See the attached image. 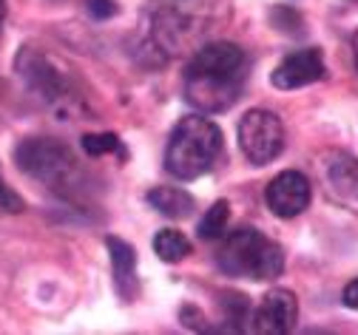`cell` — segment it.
<instances>
[{
  "label": "cell",
  "mask_w": 358,
  "mask_h": 335,
  "mask_svg": "<svg viewBox=\"0 0 358 335\" xmlns=\"http://www.w3.org/2000/svg\"><path fill=\"white\" fill-rule=\"evenodd\" d=\"M15 159L29 176L40 179L52 190H60V194H66L77 182V162L71 151L52 136H31L20 142L15 151Z\"/></svg>",
  "instance_id": "3"
},
{
  "label": "cell",
  "mask_w": 358,
  "mask_h": 335,
  "mask_svg": "<svg viewBox=\"0 0 358 335\" xmlns=\"http://www.w3.org/2000/svg\"><path fill=\"white\" fill-rule=\"evenodd\" d=\"M154 253L173 264V262H182L188 253H191V242H188V236L182 230H173V227H165L154 236Z\"/></svg>",
  "instance_id": "13"
},
{
  "label": "cell",
  "mask_w": 358,
  "mask_h": 335,
  "mask_svg": "<svg viewBox=\"0 0 358 335\" xmlns=\"http://www.w3.org/2000/svg\"><path fill=\"white\" fill-rule=\"evenodd\" d=\"M83 151L88 157H106V154H117L125 159V148L117 134H85L83 136Z\"/></svg>",
  "instance_id": "15"
},
{
  "label": "cell",
  "mask_w": 358,
  "mask_h": 335,
  "mask_svg": "<svg viewBox=\"0 0 358 335\" xmlns=\"http://www.w3.org/2000/svg\"><path fill=\"white\" fill-rule=\"evenodd\" d=\"M327 66H324V55L322 49H299L293 55H287L271 74L273 88L279 91H293L310 83H319L324 77Z\"/></svg>",
  "instance_id": "9"
},
{
  "label": "cell",
  "mask_w": 358,
  "mask_h": 335,
  "mask_svg": "<svg viewBox=\"0 0 358 335\" xmlns=\"http://www.w3.org/2000/svg\"><path fill=\"white\" fill-rule=\"evenodd\" d=\"M0 211H6V213H20L23 211V199L15 194V190L0 179Z\"/></svg>",
  "instance_id": "17"
},
{
  "label": "cell",
  "mask_w": 358,
  "mask_h": 335,
  "mask_svg": "<svg viewBox=\"0 0 358 335\" xmlns=\"http://www.w3.org/2000/svg\"><path fill=\"white\" fill-rule=\"evenodd\" d=\"M88 9H92L94 17H111V15L117 12V6L111 3V0H92V3H88Z\"/></svg>",
  "instance_id": "19"
},
{
  "label": "cell",
  "mask_w": 358,
  "mask_h": 335,
  "mask_svg": "<svg viewBox=\"0 0 358 335\" xmlns=\"http://www.w3.org/2000/svg\"><path fill=\"white\" fill-rule=\"evenodd\" d=\"M327 182L330 190L347 202L352 211H358V159L350 154H333L327 162Z\"/></svg>",
  "instance_id": "10"
},
{
  "label": "cell",
  "mask_w": 358,
  "mask_h": 335,
  "mask_svg": "<svg viewBox=\"0 0 358 335\" xmlns=\"http://www.w3.org/2000/svg\"><path fill=\"white\" fill-rule=\"evenodd\" d=\"M352 55H355V69H358V31L352 37Z\"/></svg>",
  "instance_id": "20"
},
{
  "label": "cell",
  "mask_w": 358,
  "mask_h": 335,
  "mask_svg": "<svg viewBox=\"0 0 358 335\" xmlns=\"http://www.w3.org/2000/svg\"><path fill=\"white\" fill-rule=\"evenodd\" d=\"M15 69H17V77H23V83L37 94L43 103L49 106H60V103H69L71 100V80L69 74L49 57L31 45L20 49L17 60H15Z\"/></svg>",
  "instance_id": "6"
},
{
  "label": "cell",
  "mask_w": 358,
  "mask_h": 335,
  "mask_svg": "<svg viewBox=\"0 0 358 335\" xmlns=\"http://www.w3.org/2000/svg\"><path fill=\"white\" fill-rule=\"evenodd\" d=\"M228 219H231V205H228V202H213V205L208 208V213L202 216L199 227H196L199 238H205V242H213V238L225 236Z\"/></svg>",
  "instance_id": "14"
},
{
  "label": "cell",
  "mask_w": 358,
  "mask_h": 335,
  "mask_svg": "<svg viewBox=\"0 0 358 335\" xmlns=\"http://www.w3.org/2000/svg\"><path fill=\"white\" fill-rule=\"evenodd\" d=\"M106 248L111 256V267H114V281L122 299L131 296V281H134V270H137V253L128 242H122L120 236H106Z\"/></svg>",
  "instance_id": "11"
},
{
  "label": "cell",
  "mask_w": 358,
  "mask_h": 335,
  "mask_svg": "<svg viewBox=\"0 0 358 335\" xmlns=\"http://www.w3.org/2000/svg\"><path fill=\"white\" fill-rule=\"evenodd\" d=\"M242 85H245V74H222V71H205L188 66L185 100L202 114H222L239 100Z\"/></svg>",
  "instance_id": "5"
},
{
  "label": "cell",
  "mask_w": 358,
  "mask_h": 335,
  "mask_svg": "<svg viewBox=\"0 0 358 335\" xmlns=\"http://www.w3.org/2000/svg\"><path fill=\"white\" fill-rule=\"evenodd\" d=\"M216 264L228 276L271 281V278H279L285 270V250L256 227H239L219 248Z\"/></svg>",
  "instance_id": "2"
},
{
  "label": "cell",
  "mask_w": 358,
  "mask_h": 335,
  "mask_svg": "<svg viewBox=\"0 0 358 335\" xmlns=\"http://www.w3.org/2000/svg\"><path fill=\"white\" fill-rule=\"evenodd\" d=\"M341 301H344V307H350V310H358V278H352L344 290H341Z\"/></svg>",
  "instance_id": "18"
},
{
  "label": "cell",
  "mask_w": 358,
  "mask_h": 335,
  "mask_svg": "<svg viewBox=\"0 0 358 335\" xmlns=\"http://www.w3.org/2000/svg\"><path fill=\"white\" fill-rule=\"evenodd\" d=\"M145 199L154 211H159L168 219H185L194 211V197L188 194V190L173 187V185H159V187L148 190Z\"/></svg>",
  "instance_id": "12"
},
{
  "label": "cell",
  "mask_w": 358,
  "mask_h": 335,
  "mask_svg": "<svg viewBox=\"0 0 358 335\" xmlns=\"http://www.w3.org/2000/svg\"><path fill=\"white\" fill-rule=\"evenodd\" d=\"M271 20H273V26L276 29H282V31H287V34H301V17L290 9V6H276L273 12H271Z\"/></svg>",
  "instance_id": "16"
},
{
  "label": "cell",
  "mask_w": 358,
  "mask_h": 335,
  "mask_svg": "<svg viewBox=\"0 0 358 335\" xmlns=\"http://www.w3.org/2000/svg\"><path fill=\"white\" fill-rule=\"evenodd\" d=\"M3 20H6V0H0V26H3Z\"/></svg>",
  "instance_id": "21"
},
{
  "label": "cell",
  "mask_w": 358,
  "mask_h": 335,
  "mask_svg": "<svg viewBox=\"0 0 358 335\" xmlns=\"http://www.w3.org/2000/svg\"><path fill=\"white\" fill-rule=\"evenodd\" d=\"M236 139H239V148L248 157L250 165L262 168L267 162H273L282 154L285 145V125L282 120L267 111V108H253L239 120L236 128Z\"/></svg>",
  "instance_id": "4"
},
{
  "label": "cell",
  "mask_w": 358,
  "mask_h": 335,
  "mask_svg": "<svg viewBox=\"0 0 358 335\" xmlns=\"http://www.w3.org/2000/svg\"><path fill=\"white\" fill-rule=\"evenodd\" d=\"M310 199H313V187L301 171L276 173L264 190L267 208H271V213H276L279 219H293V216L304 213L310 208Z\"/></svg>",
  "instance_id": "7"
},
{
  "label": "cell",
  "mask_w": 358,
  "mask_h": 335,
  "mask_svg": "<svg viewBox=\"0 0 358 335\" xmlns=\"http://www.w3.org/2000/svg\"><path fill=\"white\" fill-rule=\"evenodd\" d=\"M222 151V131L205 114L182 117L171 131L168 148H165V171L179 179L191 182L210 171Z\"/></svg>",
  "instance_id": "1"
},
{
  "label": "cell",
  "mask_w": 358,
  "mask_h": 335,
  "mask_svg": "<svg viewBox=\"0 0 358 335\" xmlns=\"http://www.w3.org/2000/svg\"><path fill=\"white\" fill-rule=\"evenodd\" d=\"M299 321V301L285 287H273L271 293L262 299V304L253 313V332L262 335H287Z\"/></svg>",
  "instance_id": "8"
}]
</instances>
